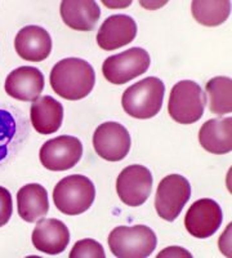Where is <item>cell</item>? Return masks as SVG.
I'll return each instance as SVG.
<instances>
[{
	"label": "cell",
	"mask_w": 232,
	"mask_h": 258,
	"mask_svg": "<svg viewBox=\"0 0 232 258\" xmlns=\"http://www.w3.org/2000/svg\"><path fill=\"white\" fill-rule=\"evenodd\" d=\"M96 73L91 63L82 58H65L50 71V85L59 97L70 101L86 98L94 88Z\"/></svg>",
	"instance_id": "6da1fadb"
},
{
	"label": "cell",
	"mask_w": 232,
	"mask_h": 258,
	"mask_svg": "<svg viewBox=\"0 0 232 258\" xmlns=\"http://www.w3.org/2000/svg\"><path fill=\"white\" fill-rule=\"evenodd\" d=\"M164 94L165 85L159 78H144L126 88L121 105L124 111L134 119H151L162 109Z\"/></svg>",
	"instance_id": "7a4b0ae2"
},
{
	"label": "cell",
	"mask_w": 232,
	"mask_h": 258,
	"mask_svg": "<svg viewBox=\"0 0 232 258\" xmlns=\"http://www.w3.org/2000/svg\"><path fill=\"white\" fill-rule=\"evenodd\" d=\"M96 198L93 182L83 174L62 178L53 190V202L59 212L78 216L88 211Z\"/></svg>",
	"instance_id": "3957f363"
},
{
	"label": "cell",
	"mask_w": 232,
	"mask_h": 258,
	"mask_svg": "<svg viewBox=\"0 0 232 258\" xmlns=\"http://www.w3.org/2000/svg\"><path fill=\"white\" fill-rule=\"evenodd\" d=\"M158 238L144 225L118 226L109 235L110 250L119 258H146L155 250Z\"/></svg>",
	"instance_id": "277c9868"
},
{
	"label": "cell",
	"mask_w": 232,
	"mask_h": 258,
	"mask_svg": "<svg viewBox=\"0 0 232 258\" xmlns=\"http://www.w3.org/2000/svg\"><path fill=\"white\" fill-rule=\"evenodd\" d=\"M205 103L203 88L192 80H182L172 88L168 112L177 123L192 124L201 119Z\"/></svg>",
	"instance_id": "5b68a950"
},
{
	"label": "cell",
	"mask_w": 232,
	"mask_h": 258,
	"mask_svg": "<svg viewBox=\"0 0 232 258\" xmlns=\"http://www.w3.org/2000/svg\"><path fill=\"white\" fill-rule=\"evenodd\" d=\"M150 54L147 50L143 48H130L107 57L103 62L102 73L107 82L121 85L143 75L150 68Z\"/></svg>",
	"instance_id": "8992f818"
},
{
	"label": "cell",
	"mask_w": 232,
	"mask_h": 258,
	"mask_svg": "<svg viewBox=\"0 0 232 258\" xmlns=\"http://www.w3.org/2000/svg\"><path fill=\"white\" fill-rule=\"evenodd\" d=\"M191 198V185L181 174H169L160 181L155 197L159 217L173 222Z\"/></svg>",
	"instance_id": "52a82bcc"
},
{
	"label": "cell",
	"mask_w": 232,
	"mask_h": 258,
	"mask_svg": "<svg viewBox=\"0 0 232 258\" xmlns=\"http://www.w3.org/2000/svg\"><path fill=\"white\" fill-rule=\"evenodd\" d=\"M83 156V145L79 138L59 136L48 140L40 149L39 158L45 169L52 172L68 170L79 163Z\"/></svg>",
	"instance_id": "ba28073f"
},
{
	"label": "cell",
	"mask_w": 232,
	"mask_h": 258,
	"mask_svg": "<svg viewBox=\"0 0 232 258\" xmlns=\"http://www.w3.org/2000/svg\"><path fill=\"white\" fill-rule=\"evenodd\" d=\"M152 174L146 167L133 164L123 169L116 179V192L124 204L139 207L150 198Z\"/></svg>",
	"instance_id": "9c48e42d"
},
{
	"label": "cell",
	"mask_w": 232,
	"mask_h": 258,
	"mask_svg": "<svg viewBox=\"0 0 232 258\" xmlns=\"http://www.w3.org/2000/svg\"><path fill=\"white\" fill-rule=\"evenodd\" d=\"M132 145L128 129L116 121H107L96 129L93 146L96 153L107 161H120L128 155Z\"/></svg>",
	"instance_id": "30bf717a"
},
{
	"label": "cell",
	"mask_w": 232,
	"mask_h": 258,
	"mask_svg": "<svg viewBox=\"0 0 232 258\" xmlns=\"http://www.w3.org/2000/svg\"><path fill=\"white\" fill-rule=\"evenodd\" d=\"M222 209L213 199H200L195 202L185 217L186 230L197 239H206L214 235L222 223Z\"/></svg>",
	"instance_id": "8fae6325"
},
{
	"label": "cell",
	"mask_w": 232,
	"mask_h": 258,
	"mask_svg": "<svg viewBox=\"0 0 232 258\" xmlns=\"http://www.w3.org/2000/svg\"><path fill=\"white\" fill-rule=\"evenodd\" d=\"M4 88L15 100L36 101L44 89V75L36 68L21 66L7 77Z\"/></svg>",
	"instance_id": "7c38bea8"
},
{
	"label": "cell",
	"mask_w": 232,
	"mask_h": 258,
	"mask_svg": "<svg viewBox=\"0 0 232 258\" xmlns=\"http://www.w3.org/2000/svg\"><path fill=\"white\" fill-rule=\"evenodd\" d=\"M70 243L67 226L57 218H41L33 231V244L45 254H59Z\"/></svg>",
	"instance_id": "4fadbf2b"
},
{
	"label": "cell",
	"mask_w": 232,
	"mask_h": 258,
	"mask_svg": "<svg viewBox=\"0 0 232 258\" xmlns=\"http://www.w3.org/2000/svg\"><path fill=\"white\" fill-rule=\"evenodd\" d=\"M137 36V24L130 16H110L97 32V44L103 50H114L130 44Z\"/></svg>",
	"instance_id": "5bb4252c"
},
{
	"label": "cell",
	"mask_w": 232,
	"mask_h": 258,
	"mask_svg": "<svg viewBox=\"0 0 232 258\" xmlns=\"http://www.w3.org/2000/svg\"><path fill=\"white\" fill-rule=\"evenodd\" d=\"M15 48L21 58L40 62L49 57L52 52V38L43 27L25 26L16 35Z\"/></svg>",
	"instance_id": "9a60e30c"
},
{
	"label": "cell",
	"mask_w": 232,
	"mask_h": 258,
	"mask_svg": "<svg viewBox=\"0 0 232 258\" xmlns=\"http://www.w3.org/2000/svg\"><path fill=\"white\" fill-rule=\"evenodd\" d=\"M61 17L68 27L78 31H91L101 17V9L94 0H63Z\"/></svg>",
	"instance_id": "2e32d148"
},
{
	"label": "cell",
	"mask_w": 232,
	"mask_h": 258,
	"mask_svg": "<svg viewBox=\"0 0 232 258\" xmlns=\"http://www.w3.org/2000/svg\"><path fill=\"white\" fill-rule=\"evenodd\" d=\"M199 142L208 153L222 154L232 150V119H210L201 125L199 132Z\"/></svg>",
	"instance_id": "e0dca14e"
},
{
	"label": "cell",
	"mask_w": 232,
	"mask_h": 258,
	"mask_svg": "<svg viewBox=\"0 0 232 258\" xmlns=\"http://www.w3.org/2000/svg\"><path fill=\"white\" fill-rule=\"evenodd\" d=\"M30 117L36 132L41 135H52L61 128L63 120V106L53 97H39L31 106Z\"/></svg>",
	"instance_id": "ac0fdd59"
},
{
	"label": "cell",
	"mask_w": 232,
	"mask_h": 258,
	"mask_svg": "<svg viewBox=\"0 0 232 258\" xmlns=\"http://www.w3.org/2000/svg\"><path fill=\"white\" fill-rule=\"evenodd\" d=\"M17 208L20 217L26 222H36L44 218L49 212L48 192L39 183L21 187L17 192Z\"/></svg>",
	"instance_id": "d6986e66"
},
{
	"label": "cell",
	"mask_w": 232,
	"mask_h": 258,
	"mask_svg": "<svg viewBox=\"0 0 232 258\" xmlns=\"http://www.w3.org/2000/svg\"><path fill=\"white\" fill-rule=\"evenodd\" d=\"M192 16L200 25L219 26L229 17L231 2L229 0H194L191 3Z\"/></svg>",
	"instance_id": "ffe728a7"
},
{
	"label": "cell",
	"mask_w": 232,
	"mask_h": 258,
	"mask_svg": "<svg viewBox=\"0 0 232 258\" xmlns=\"http://www.w3.org/2000/svg\"><path fill=\"white\" fill-rule=\"evenodd\" d=\"M209 109L215 115H226L232 111V80L217 77L206 83Z\"/></svg>",
	"instance_id": "44dd1931"
},
{
	"label": "cell",
	"mask_w": 232,
	"mask_h": 258,
	"mask_svg": "<svg viewBox=\"0 0 232 258\" xmlns=\"http://www.w3.org/2000/svg\"><path fill=\"white\" fill-rule=\"evenodd\" d=\"M70 258H105V250L101 243L93 239H83L75 243L68 254Z\"/></svg>",
	"instance_id": "7402d4cb"
},
{
	"label": "cell",
	"mask_w": 232,
	"mask_h": 258,
	"mask_svg": "<svg viewBox=\"0 0 232 258\" xmlns=\"http://www.w3.org/2000/svg\"><path fill=\"white\" fill-rule=\"evenodd\" d=\"M16 133V123L9 112L0 110V160L8 154V144Z\"/></svg>",
	"instance_id": "603a6c76"
},
{
	"label": "cell",
	"mask_w": 232,
	"mask_h": 258,
	"mask_svg": "<svg viewBox=\"0 0 232 258\" xmlns=\"http://www.w3.org/2000/svg\"><path fill=\"white\" fill-rule=\"evenodd\" d=\"M13 213L12 195L6 187L0 186V227L9 222Z\"/></svg>",
	"instance_id": "cb8c5ba5"
}]
</instances>
